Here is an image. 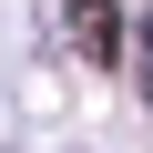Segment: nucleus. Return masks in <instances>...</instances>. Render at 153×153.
Segmentation results:
<instances>
[{
    "label": "nucleus",
    "instance_id": "f03ea898",
    "mask_svg": "<svg viewBox=\"0 0 153 153\" xmlns=\"http://www.w3.org/2000/svg\"><path fill=\"white\" fill-rule=\"evenodd\" d=\"M143 102H153V10H143Z\"/></svg>",
    "mask_w": 153,
    "mask_h": 153
},
{
    "label": "nucleus",
    "instance_id": "f257e3e1",
    "mask_svg": "<svg viewBox=\"0 0 153 153\" xmlns=\"http://www.w3.org/2000/svg\"><path fill=\"white\" fill-rule=\"evenodd\" d=\"M71 41H82L92 61H123V10L112 0H71Z\"/></svg>",
    "mask_w": 153,
    "mask_h": 153
}]
</instances>
